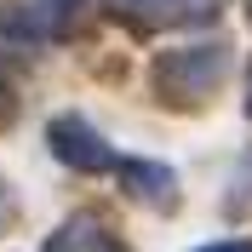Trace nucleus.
Segmentation results:
<instances>
[{"instance_id":"4","label":"nucleus","mask_w":252,"mask_h":252,"mask_svg":"<svg viewBox=\"0 0 252 252\" xmlns=\"http://www.w3.org/2000/svg\"><path fill=\"white\" fill-rule=\"evenodd\" d=\"M0 206H6V189H0Z\"/></svg>"},{"instance_id":"1","label":"nucleus","mask_w":252,"mask_h":252,"mask_svg":"<svg viewBox=\"0 0 252 252\" xmlns=\"http://www.w3.org/2000/svg\"><path fill=\"white\" fill-rule=\"evenodd\" d=\"M52 149H58L69 166H109V160H115L109 143L97 138L86 121H58V126H52Z\"/></svg>"},{"instance_id":"2","label":"nucleus","mask_w":252,"mask_h":252,"mask_svg":"<svg viewBox=\"0 0 252 252\" xmlns=\"http://www.w3.org/2000/svg\"><path fill=\"white\" fill-rule=\"evenodd\" d=\"M52 252H115V241L103 235V229H92V223L80 218V223H69L58 241H52Z\"/></svg>"},{"instance_id":"3","label":"nucleus","mask_w":252,"mask_h":252,"mask_svg":"<svg viewBox=\"0 0 252 252\" xmlns=\"http://www.w3.org/2000/svg\"><path fill=\"white\" fill-rule=\"evenodd\" d=\"M206 252H252V241H229V247H206Z\"/></svg>"}]
</instances>
